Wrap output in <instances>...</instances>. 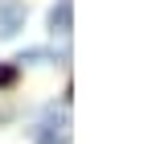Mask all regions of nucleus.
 Masks as SVG:
<instances>
[{
  "instance_id": "nucleus-2",
  "label": "nucleus",
  "mask_w": 148,
  "mask_h": 144,
  "mask_svg": "<svg viewBox=\"0 0 148 144\" xmlns=\"http://www.w3.org/2000/svg\"><path fill=\"white\" fill-rule=\"evenodd\" d=\"M49 29L62 33V37L74 29V0H58V4H53V12H49Z\"/></svg>"
},
{
  "instance_id": "nucleus-1",
  "label": "nucleus",
  "mask_w": 148,
  "mask_h": 144,
  "mask_svg": "<svg viewBox=\"0 0 148 144\" xmlns=\"http://www.w3.org/2000/svg\"><path fill=\"white\" fill-rule=\"evenodd\" d=\"M33 140H37V144H70V119H66V111L58 115V107H49L45 119L37 123Z\"/></svg>"
},
{
  "instance_id": "nucleus-3",
  "label": "nucleus",
  "mask_w": 148,
  "mask_h": 144,
  "mask_svg": "<svg viewBox=\"0 0 148 144\" xmlns=\"http://www.w3.org/2000/svg\"><path fill=\"white\" fill-rule=\"evenodd\" d=\"M12 82V66H0V86H8Z\"/></svg>"
}]
</instances>
